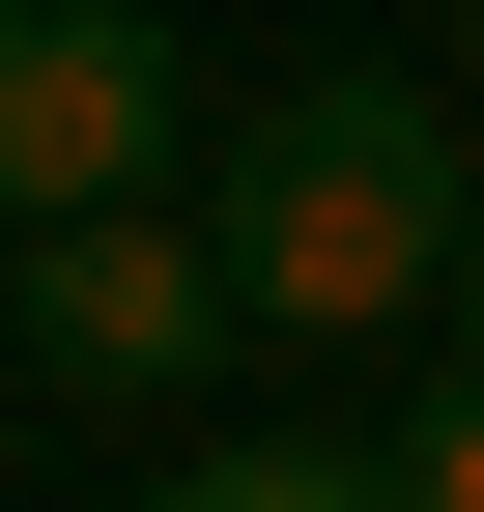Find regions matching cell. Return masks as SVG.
<instances>
[{"mask_svg":"<svg viewBox=\"0 0 484 512\" xmlns=\"http://www.w3.org/2000/svg\"><path fill=\"white\" fill-rule=\"evenodd\" d=\"M456 256H484V200H456V114L428 86H285L257 143H228V285H257L285 342H371Z\"/></svg>","mask_w":484,"mask_h":512,"instance_id":"obj_1","label":"cell"},{"mask_svg":"<svg viewBox=\"0 0 484 512\" xmlns=\"http://www.w3.org/2000/svg\"><path fill=\"white\" fill-rule=\"evenodd\" d=\"M171 171V29L143 0H0V228H86Z\"/></svg>","mask_w":484,"mask_h":512,"instance_id":"obj_2","label":"cell"},{"mask_svg":"<svg viewBox=\"0 0 484 512\" xmlns=\"http://www.w3.org/2000/svg\"><path fill=\"white\" fill-rule=\"evenodd\" d=\"M228 313H257V285H228V228H143V200L29 228V342L86 370V399H171V370H200Z\"/></svg>","mask_w":484,"mask_h":512,"instance_id":"obj_3","label":"cell"},{"mask_svg":"<svg viewBox=\"0 0 484 512\" xmlns=\"http://www.w3.org/2000/svg\"><path fill=\"white\" fill-rule=\"evenodd\" d=\"M143 512H399V456H314V427H228V456H171Z\"/></svg>","mask_w":484,"mask_h":512,"instance_id":"obj_4","label":"cell"},{"mask_svg":"<svg viewBox=\"0 0 484 512\" xmlns=\"http://www.w3.org/2000/svg\"><path fill=\"white\" fill-rule=\"evenodd\" d=\"M399 512H484V399H428V427H399Z\"/></svg>","mask_w":484,"mask_h":512,"instance_id":"obj_5","label":"cell"},{"mask_svg":"<svg viewBox=\"0 0 484 512\" xmlns=\"http://www.w3.org/2000/svg\"><path fill=\"white\" fill-rule=\"evenodd\" d=\"M456 313H484V256H456Z\"/></svg>","mask_w":484,"mask_h":512,"instance_id":"obj_6","label":"cell"},{"mask_svg":"<svg viewBox=\"0 0 484 512\" xmlns=\"http://www.w3.org/2000/svg\"><path fill=\"white\" fill-rule=\"evenodd\" d=\"M456 57H484V0H456Z\"/></svg>","mask_w":484,"mask_h":512,"instance_id":"obj_7","label":"cell"}]
</instances>
